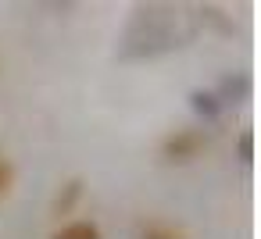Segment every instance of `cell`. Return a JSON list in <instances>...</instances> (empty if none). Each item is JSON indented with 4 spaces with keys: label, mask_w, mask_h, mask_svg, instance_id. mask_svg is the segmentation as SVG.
<instances>
[{
    "label": "cell",
    "mask_w": 261,
    "mask_h": 239,
    "mask_svg": "<svg viewBox=\"0 0 261 239\" xmlns=\"http://www.w3.org/2000/svg\"><path fill=\"white\" fill-rule=\"evenodd\" d=\"M204 146H207V136H204L200 129H175L172 136H165V143H161V157L182 164V161H193Z\"/></svg>",
    "instance_id": "obj_1"
},
{
    "label": "cell",
    "mask_w": 261,
    "mask_h": 239,
    "mask_svg": "<svg viewBox=\"0 0 261 239\" xmlns=\"http://www.w3.org/2000/svg\"><path fill=\"white\" fill-rule=\"evenodd\" d=\"M190 100H193V111H197V114H204V118H218V111H222V104H218V97H215V93L193 89V93H190Z\"/></svg>",
    "instance_id": "obj_5"
},
{
    "label": "cell",
    "mask_w": 261,
    "mask_h": 239,
    "mask_svg": "<svg viewBox=\"0 0 261 239\" xmlns=\"http://www.w3.org/2000/svg\"><path fill=\"white\" fill-rule=\"evenodd\" d=\"M140 239H186V232L175 228V225H168V221H147L143 232H140Z\"/></svg>",
    "instance_id": "obj_4"
},
{
    "label": "cell",
    "mask_w": 261,
    "mask_h": 239,
    "mask_svg": "<svg viewBox=\"0 0 261 239\" xmlns=\"http://www.w3.org/2000/svg\"><path fill=\"white\" fill-rule=\"evenodd\" d=\"M11 186H15V168H11L8 157H0V196H8Z\"/></svg>",
    "instance_id": "obj_7"
},
{
    "label": "cell",
    "mask_w": 261,
    "mask_h": 239,
    "mask_svg": "<svg viewBox=\"0 0 261 239\" xmlns=\"http://www.w3.org/2000/svg\"><path fill=\"white\" fill-rule=\"evenodd\" d=\"M83 196V182L79 178H72V182H65L61 186V193L54 196V214H68L72 211V203Z\"/></svg>",
    "instance_id": "obj_3"
},
{
    "label": "cell",
    "mask_w": 261,
    "mask_h": 239,
    "mask_svg": "<svg viewBox=\"0 0 261 239\" xmlns=\"http://www.w3.org/2000/svg\"><path fill=\"white\" fill-rule=\"evenodd\" d=\"M50 239H104V232H100V225H97V221L79 218V221H65Z\"/></svg>",
    "instance_id": "obj_2"
},
{
    "label": "cell",
    "mask_w": 261,
    "mask_h": 239,
    "mask_svg": "<svg viewBox=\"0 0 261 239\" xmlns=\"http://www.w3.org/2000/svg\"><path fill=\"white\" fill-rule=\"evenodd\" d=\"M236 154H240V161H254V132H250V129L240 132V139H236Z\"/></svg>",
    "instance_id": "obj_6"
}]
</instances>
